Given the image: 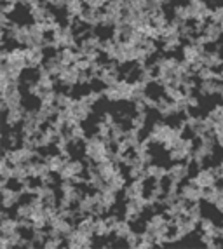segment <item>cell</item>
<instances>
[{"instance_id":"obj_8","label":"cell","mask_w":223,"mask_h":249,"mask_svg":"<svg viewBox=\"0 0 223 249\" xmlns=\"http://www.w3.org/2000/svg\"><path fill=\"white\" fill-rule=\"evenodd\" d=\"M203 192L204 188H201L197 183H194L190 179L188 183L180 187V197L188 200V202H199V200H203Z\"/></svg>"},{"instance_id":"obj_23","label":"cell","mask_w":223,"mask_h":249,"mask_svg":"<svg viewBox=\"0 0 223 249\" xmlns=\"http://www.w3.org/2000/svg\"><path fill=\"white\" fill-rule=\"evenodd\" d=\"M66 160H68V157H65L63 154H53V155H49V157L46 159V162L49 164V167H51V171L53 173H56V175H59L63 171V167H65V164H66Z\"/></svg>"},{"instance_id":"obj_44","label":"cell","mask_w":223,"mask_h":249,"mask_svg":"<svg viewBox=\"0 0 223 249\" xmlns=\"http://www.w3.org/2000/svg\"><path fill=\"white\" fill-rule=\"evenodd\" d=\"M218 77H220V80L223 82V65H222V68H220V71H218Z\"/></svg>"},{"instance_id":"obj_35","label":"cell","mask_w":223,"mask_h":249,"mask_svg":"<svg viewBox=\"0 0 223 249\" xmlns=\"http://www.w3.org/2000/svg\"><path fill=\"white\" fill-rule=\"evenodd\" d=\"M197 79L199 80H211V79H220V77H218V71H215V68L203 67L201 70H199Z\"/></svg>"},{"instance_id":"obj_37","label":"cell","mask_w":223,"mask_h":249,"mask_svg":"<svg viewBox=\"0 0 223 249\" xmlns=\"http://www.w3.org/2000/svg\"><path fill=\"white\" fill-rule=\"evenodd\" d=\"M74 101H75L74 98H70V96L65 94V92H58V96H56V105H58L59 108H70Z\"/></svg>"},{"instance_id":"obj_5","label":"cell","mask_w":223,"mask_h":249,"mask_svg":"<svg viewBox=\"0 0 223 249\" xmlns=\"http://www.w3.org/2000/svg\"><path fill=\"white\" fill-rule=\"evenodd\" d=\"M218 179L220 178L216 175L215 167H209V169H197L192 181L197 183L201 188H209V187H215L216 183H218Z\"/></svg>"},{"instance_id":"obj_32","label":"cell","mask_w":223,"mask_h":249,"mask_svg":"<svg viewBox=\"0 0 223 249\" xmlns=\"http://www.w3.org/2000/svg\"><path fill=\"white\" fill-rule=\"evenodd\" d=\"M115 194H117V192L110 190V188H108V190L99 192V200H101V202H103L105 206L110 209V208H113V206H115V202H117Z\"/></svg>"},{"instance_id":"obj_9","label":"cell","mask_w":223,"mask_h":249,"mask_svg":"<svg viewBox=\"0 0 223 249\" xmlns=\"http://www.w3.org/2000/svg\"><path fill=\"white\" fill-rule=\"evenodd\" d=\"M171 131H173L171 125L164 124V122H155V124L152 125V131H150V134H149L150 142L164 145V143L167 142V138H169Z\"/></svg>"},{"instance_id":"obj_27","label":"cell","mask_w":223,"mask_h":249,"mask_svg":"<svg viewBox=\"0 0 223 249\" xmlns=\"http://www.w3.org/2000/svg\"><path fill=\"white\" fill-rule=\"evenodd\" d=\"M103 96L107 98L110 103H117V101H126L124 94L120 92V89L117 88L115 84L113 86H107V88L103 89Z\"/></svg>"},{"instance_id":"obj_2","label":"cell","mask_w":223,"mask_h":249,"mask_svg":"<svg viewBox=\"0 0 223 249\" xmlns=\"http://www.w3.org/2000/svg\"><path fill=\"white\" fill-rule=\"evenodd\" d=\"M186 7H188V13H190V19L204 21V23H207L211 19L213 11H211L209 5L204 0H188Z\"/></svg>"},{"instance_id":"obj_33","label":"cell","mask_w":223,"mask_h":249,"mask_svg":"<svg viewBox=\"0 0 223 249\" xmlns=\"http://www.w3.org/2000/svg\"><path fill=\"white\" fill-rule=\"evenodd\" d=\"M188 218H192L194 221L201 223L203 220V208H201V200L199 202H190V208H188V213H186Z\"/></svg>"},{"instance_id":"obj_42","label":"cell","mask_w":223,"mask_h":249,"mask_svg":"<svg viewBox=\"0 0 223 249\" xmlns=\"http://www.w3.org/2000/svg\"><path fill=\"white\" fill-rule=\"evenodd\" d=\"M9 25H11L9 14L7 13H2V16H0V26H2V28H9Z\"/></svg>"},{"instance_id":"obj_6","label":"cell","mask_w":223,"mask_h":249,"mask_svg":"<svg viewBox=\"0 0 223 249\" xmlns=\"http://www.w3.org/2000/svg\"><path fill=\"white\" fill-rule=\"evenodd\" d=\"M84 171H86V166H84L82 160H75V159H68L63 167V171L59 173V178L61 179H75L79 178V176L84 175Z\"/></svg>"},{"instance_id":"obj_15","label":"cell","mask_w":223,"mask_h":249,"mask_svg":"<svg viewBox=\"0 0 223 249\" xmlns=\"http://www.w3.org/2000/svg\"><path fill=\"white\" fill-rule=\"evenodd\" d=\"M0 194H2V206H4L5 209L14 208V204L19 202V199L23 197V192H21L19 188H18V190H14V188L2 187Z\"/></svg>"},{"instance_id":"obj_24","label":"cell","mask_w":223,"mask_h":249,"mask_svg":"<svg viewBox=\"0 0 223 249\" xmlns=\"http://www.w3.org/2000/svg\"><path fill=\"white\" fill-rule=\"evenodd\" d=\"M124 142L128 143L131 148H134V146H138L141 143V129L138 127H129L126 129V134H124Z\"/></svg>"},{"instance_id":"obj_36","label":"cell","mask_w":223,"mask_h":249,"mask_svg":"<svg viewBox=\"0 0 223 249\" xmlns=\"http://www.w3.org/2000/svg\"><path fill=\"white\" fill-rule=\"evenodd\" d=\"M131 124L138 129H143L145 124H147V110H143V112H134V117L131 119Z\"/></svg>"},{"instance_id":"obj_30","label":"cell","mask_w":223,"mask_h":249,"mask_svg":"<svg viewBox=\"0 0 223 249\" xmlns=\"http://www.w3.org/2000/svg\"><path fill=\"white\" fill-rule=\"evenodd\" d=\"M132 232V229H131V221H128L124 218V220H120L119 223H117V227H115V230H113V233H115V237H119V239H128V235Z\"/></svg>"},{"instance_id":"obj_20","label":"cell","mask_w":223,"mask_h":249,"mask_svg":"<svg viewBox=\"0 0 223 249\" xmlns=\"http://www.w3.org/2000/svg\"><path fill=\"white\" fill-rule=\"evenodd\" d=\"M203 35L209 40V44H215V42H218L220 37L223 35V30H222V26H220V23H215V21L209 19L206 25H204Z\"/></svg>"},{"instance_id":"obj_43","label":"cell","mask_w":223,"mask_h":249,"mask_svg":"<svg viewBox=\"0 0 223 249\" xmlns=\"http://www.w3.org/2000/svg\"><path fill=\"white\" fill-rule=\"evenodd\" d=\"M101 121H105V122H107V124H115V119H113V113H105V115H103V119H101Z\"/></svg>"},{"instance_id":"obj_25","label":"cell","mask_w":223,"mask_h":249,"mask_svg":"<svg viewBox=\"0 0 223 249\" xmlns=\"http://www.w3.org/2000/svg\"><path fill=\"white\" fill-rule=\"evenodd\" d=\"M147 175H149L150 179L162 181L164 178H167L169 169H166V167H162V166H155V164H149V166H147Z\"/></svg>"},{"instance_id":"obj_18","label":"cell","mask_w":223,"mask_h":249,"mask_svg":"<svg viewBox=\"0 0 223 249\" xmlns=\"http://www.w3.org/2000/svg\"><path fill=\"white\" fill-rule=\"evenodd\" d=\"M26 110L23 107H13L5 112V127H13L16 124H21L25 119Z\"/></svg>"},{"instance_id":"obj_1","label":"cell","mask_w":223,"mask_h":249,"mask_svg":"<svg viewBox=\"0 0 223 249\" xmlns=\"http://www.w3.org/2000/svg\"><path fill=\"white\" fill-rule=\"evenodd\" d=\"M112 145H115L112 140H105V138L94 133V136L84 140V155H86L87 160L94 162V164L108 160L112 152H115V150H112Z\"/></svg>"},{"instance_id":"obj_26","label":"cell","mask_w":223,"mask_h":249,"mask_svg":"<svg viewBox=\"0 0 223 249\" xmlns=\"http://www.w3.org/2000/svg\"><path fill=\"white\" fill-rule=\"evenodd\" d=\"M19 229V218H4V220H0V233L7 235V233H13Z\"/></svg>"},{"instance_id":"obj_21","label":"cell","mask_w":223,"mask_h":249,"mask_svg":"<svg viewBox=\"0 0 223 249\" xmlns=\"http://www.w3.org/2000/svg\"><path fill=\"white\" fill-rule=\"evenodd\" d=\"M201 63H203V67L218 68L223 65V58L218 51H204L203 56H201Z\"/></svg>"},{"instance_id":"obj_41","label":"cell","mask_w":223,"mask_h":249,"mask_svg":"<svg viewBox=\"0 0 223 249\" xmlns=\"http://www.w3.org/2000/svg\"><path fill=\"white\" fill-rule=\"evenodd\" d=\"M63 242L58 241V239H53V237H47V241L44 242V246L42 248H47V249H54V248H59Z\"/></svg>"},{"instance_id":"obj_45","label":"cell","mask_w":223,"mask_h":249,"mask_svg":"<svg viewBox=\"0 0 223 249\" xmlns=\"http://www.w3.org/2000/svg\"><path fill=\"white\" fill-rule=\"evenodd\" d=\"M82 2H86V0H82Z\"/></svg>"},{"instance_id":"obj_39","label":"cell","mask_w":223,"mask_h":249,"mask_svg":"<svg viewBox=\"0 0 223 249\" xmlns=\"http://www.w3.org/2000/svg\"><path fill=\"white\" fill-rule=\"evenodd\" d=\"M140 239H141V233L131 232L128 235V239H126V244H128L129 248H138V244H140Z\"/></svg>"},{"instance_id":"obj_29","label":"cell","mask_w":223,"mask_h":249,"mask_svg":"<svg viewBox=\"0 0 223 249\" xmlns=\"http://www.w3.org/2000/svg\"><path fill=\"white\" fill-rule=\"evenodd\" d=\"M94 233L98 237H108L112 233V229L103 216H94Z\"/></svg>"},{"instance_id":"obj_14","label":"cell","mask_w":223,"mask_h":249,"mask_svg":"<svg viewBox=\"0 0 223 249\" xmlns=\"http://www.w3.org/2000/svg\"><path fill=\"white\" fill-rule=\"evenodd\" d=\"M223 88V82L220 79H211V80H201L197 86L199 92L203 96H215L220 94Z\"/></svg>"},{"instance_id":"obj_17","label":"cell","mask_w":223,"mask_h":249,"mask_svg":"<svg viewBox=\"0 0 223 249\" xmlns=\"http://www.w3.org/2000/svg\"><path fill=\"white\" fill-rule=\"evenodd\" d=\"M124 199H136V197L145 196V179H132L128 187L124 188Z\"/></svg>"},{"instance_id":"obj_16","label":"cell","mask_w":223,"mask_h":249,"mask_svg":"<svg viewBox=\"0 0 223 249\" xmlns=\"http://www.w3.org/2000/svg\"><path fill=\"white\" fill-rule=\"evenodd\" d=\"M7 63L13 68H18V70H25V68L28 67V59H26L25 49H11Z\"/></svg>"},{"instance_id":"obj_3","label":"cell","mask_w":223,"mask_h":249,"mask_svg":"<svg viewBox=\"0 0 223 249\" xmlns=\"http://www.w3.org/2000/svg\"><path fill=\"white\" fill-rule=\"evenodd\" d=\"M149 208V200L147 197H136V199H129L126 202V209H124V218L128 221H134L136 218H140L141 213Z\"/></svg>"},{"instance_id":"obj_19","label":"cell","mask_w":223,"mask_h":249,"mask_svg":"<svg viewBox=\"0 0 223 249\" xmlns=\"http://www.w3.org/2000/svg\"><path fill=\"white\" fill-rule=\"evenodd\" d=\"M46 4H47V2L44 0V2H40V4L30 7V16H32L33 23H42V21L49 19V18L53 16V13H51L49 9H47Z\"/></svg>"},{"instance_id":"obj_4","label":"cell","mask_w":223,"mask_h":249,"mask_svg":"<svg viewBox=\"0 0 223 249\" xmlns=\"http://www.w3.org/2000/svg\"><path fill=\"white\" fill-rule=\"evenodd\" d=\"M72 113V119H74V122H80L82 124L84 121H87V117L91 115L93 112V105L87 103L84 98H80V100H75L74 103H72V107L68 108Z\"/></svg>"},{"instance_id":"obj_11","label":"cell","mask_w":223,"mask_h":249,"mask_svg":"<svg viewBox=\"0 0 223 249\" xmlns=\"http://www.w3.org/2000/svg\"><path fill=\"white\" fill-rule=\"evenodd\" d=\"M66 246L72 249H82V248H93V237L84 235L82 232L75 229L70 235H66Z\"/></svg>"},{"instance_id":"obj_38","label":"cell","mask_w":223,"mask_h":249,"mask_svg":"<svg viewBox=\"0 0 223 249\" xmlns=\"http://www.w3.org/2000/svg\"><path fill=\"white\" fill-rule=\"evenodd\" d=\"M207 117H209L211 121H215L216 124H218V122H222L223 121V105H218V107L213 108Z\"/></svg>"},{"instance_id":"obj_31","label":"cell","mask_w":223,"mask_h":249,"mask_svg":"<svg viewBox=\"0 0 223 249\" xmlns=\"http://www.w3.org/2000/svg\"><path fill=\"white\" fill-rule=\"evenodd\" d=\"M199 225H201V230H203V233H207V235L218 239V227H216L215 221L211 220V218H203Z\"/></svg>"},{"instance_id":"obj_28","label":"cell","mask_w":223,"mask_h":249,"mask_svg":"<svg viewBox=\"0 0 223 249\" xmlns=\"http://www.w3.org/2000/svg\"><path fill=\"white\" fill-rule=\"evenodd\" d=\"M108 188L113 192H120L126 188V176L122 175V171H117L115 175L112 176L110 179H108Z\"/></svg>"},{"instance_id":"obj_13","label":"cell","mask_w":223,"mask_h":249,"mask_svg":"<svg viewBox=\"0 0 223 249\" xmlns=\"http://www.w3.org/2000/svg\"><path fill=\"white\" fill-rule=\"evenodd\" d=\"M206 49H203V47H199L197 44H195L194 40H190L188 44H185V46L182 47V54H183V59L188 63H201V56H203V53Z\"/></svg>"},{"instance_id":"obj_34","label":"cell","mask_w":223,"mask_h":249,"mask_svg":"<svg viewBox=\"0 0 223 249\" xmlns=\"http://www.w3.org/2000/svg\"><path fill=\"white\" fill-rule=\"evenodd\" d=\"M33 211H35V208H33V204L30 202H25V204H19L16 208V216L18 218H30L32 220V214Z\"/></svg>"},{"instance_id":"obj_22","label":"cell","mask_w":223,"mask_h":249,"mask_svg":"<svg viewBox=\"0 0 223 249\" xmlns=\"http://www.w3.org/2000/svg\"><path fill=\"white\" fill-rule=\"evenodd\" d=\"M75 229L79 230V232H82L84 235L87 237H94V216L89 214V216H82L79 221H77V227Z\"/></svg>"},{"instance_id":"obj_12","label":"cell","mask_w":223,"mask_h":249,"mask_svg":"<svg viewBox=\"0 0 223 249\" xmlns=\"http://www.w3.org/2000/svg\"><path fill=\"white\" fill-rule=\"evenodd\" d=\"M26 59H28V68H38L46 63V53H44V47L40 46H32L26 47Z\"/></svg>"},{"instance_id":"obj_7","label":"cell","mask_w":223,"mask_h":249,"mask_svg":"<svg viewBox=\"0 0 223 249\" xmlns=\"http://www.w3.org/2000/svg\"><path fill=\"white\" fill-rule=\"evenodd\" d=\"M79 79H80L79 68L75 67V65H66L56 80H58L61 86H65V88H74V86L79 84Z\"/></svg>"},{"instance_id":"obj_40","label":"cell","mask_w":223,"mask_h":249,"mask_svg":"<svg viewBox=\"0 0 223 249\" xmlns=\"http://www.w3.org/2000/svg\"><path fill=\"white\" fill-rule=\"evenodd\" d=\"M108 0H86V5L87 7H93V9H101L107 5Z\"/></svg>"},{"instance_id":"obj_10","label":"cell","mask_w":223,"mask_h":249,"mask_svg":"<svg viewBox=\"0 0 223 249\" xmlns=\"http://www.w3.org/2000/svg\"><path fill=\"white\" fill-rule=\"evenodd\" d=\"M188 175H190V164L188 162H174L173 166L169 167V175H167V178L171 179L173 183H180L185 181L186 178H188Z\"/></svg>"}]
</instances>
